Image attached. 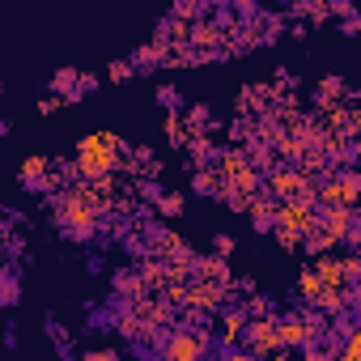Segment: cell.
Instances as JSON below:
<instances>
[{"label":"cell","instance_id":"1","mask_svg":"<svg viewBox=\"0 0 361 361\" xmlns=\"http://www.w3.org/2000/svg\"><path fill=\"white\" fill-rule=\"evenodd\" d=\"M128 149H132V145L119 140L115 132H90V136L77 140V161H73V170H77V178H98V174L115 170Z\"/></svg>","mask_w":361,"mask_h":361},{"label":"cell","instance_id":"2","mask_svg":"<svg viewBox=\"0 0 361 361\" xmlns=\"http://www.w3.org/2000/svg\"><path fill=\"white\" fill-rule=\"evenodd\" d=\"M153 353L166 357V361H200V357L213 353V327H209V323H196V327H166V336L157 340Z\"/></svg>","mask_w":361,"mask_h":361},{"label":"cell","instance_id":"3","mask_svg":"<svg viewBox=\"0 0 361 361\" xmlns=\"http://www.w3.org/2000/svg\"><path fill=\"white\" fill-rule=\"evenodd\" d=\"M357 200H361V174L353 166H327L314 178V204L319 209H331V204L357 209Z\"/></svg>","mask_w":361,"mask_h":361},{"label":"cell","instance_id":"4","mask_svg":"<svg viewBox=\"0 0 361 361\" xmlns=\"http://www.w3.org/2000/svg\"><path fill=\"white\" fill-rule=\"evenodd\" d=\"M264 192L272 200H310L314 204V178L289 161H276L272 170H264Z\"/></svg>","mask_w":361,"mask_h":361},{"label":"cell","instance_id":"5","mask_svg":"<svg viewBox=\"0 0 361 361\" xmlns=\"http://www.w3.org/2000/svg\"><path fill=\"white\" fill-rule=\"evenodd\" d=\"M314 226L340 247V243H348V247H357L361 243V217H357V209H344V204H331V209H319L314 213Z\"/></svg>","mask_w":361,"mask_h":361},{"label":"cell","instance_id":"6","mask_svg":"<svg viewBox=\"0 0 361 361\" xmlns=\"http://www.w3.org/2000/svg\"><path fill=\"white\" fill-rule=\"evenodd\" d=\"M230 302H234V289L221 285V281L192 276V281L183 285V306H192V310H200V314H217V310L230 306Z\"/></svg>","mask_w":361,"mask_h":361},{"label":"cell","instance_id":"7","mask_svg":"<svg viewBox=\"0 0 361 361\" xmlns=\"http://www.w3.org/2000/svg\"><path fill=\"white\" fill-rule=\"evenodd\" d=\"M238 344H243L247 357H281L285 348H281V340H276V314H255V319H247Z\"/></svg>","mask_w":361,"mask_h":361},{"label":"cell","instance_id":"8","mask_svg":"<svg viewBox=\"0 0 361 361\" xmlns=\"http://www.w3.org/2000/svg\"><path fill=\"white\" fill-rule=\"evenodd\" d=\"M314 213H319V204H310V200H276V221L272 226L293 230L302 238L306 230H314Z\"/></svg>","mask_w":361,"mask_h":361},{"label":"cell","instance_id":"9","mask_svg":"<svg viewBox=\"0 0 361 361\" xmlns=\"http://www.w3.org/2000/svg\"><path fill=\"white\" fill-rule=\"evenodd\" d=\"M247 217H251V226L259 230V234H268L272 230V221H276V200L268 196V192H255L251 200H247V209H243Z\"/></svg>","mask_w":361,"mask_h":361},{"label":"cell","instance_id":"10","mask_svg":"<svg viewBox=\"0 0 361 361\" xmlns=\"http://www.w3.org/2000/svg\"><path fill=\"white\" fill-rule=\"evenodd\" d=\"M221 26L213 22V18H200V22H192V30H188V43L196 47V51H217L221 47Z\"/></svg>","mask_w":361,"mask_h":361},{"label":"cell","instance_id":"11","mask_svg":"<svg viewBox=\"0 0 361 361\" xmlns=\"http://www.w3.org/2000/svg\"><path fill=\"white\" fill-rule=\"evenodd\" d=\"M192 188H196L200 196H217V200H221V196L230 192V183H226V174H221V170H217L213 161H204V166L196 170V183H192Z\"/></svg>","mask_w":361,"mask_h":361},{"label":"cell","instance_id":"12","mask_svg":"<svg viewBox=\"0 0 361 361\" xmlns=\"http://www.w3.org/2000/svg\"><path fill=\"white\" fill-rule=\"evenodd\" d=\"M192 276H204V281H221V285H230V281H234V272H230L226 255H196V264H192Z\"/></svg>","mask_w":361,"mask_h":361},{"label":"cell","instance_id":"13","mask_svg":"<svg viewBox=\"0 0 361 361\" xmlns=\"http://www.w3.org/2000/svg\"><path fill=\"white\" fill-rule=\"evenodd\" d=\"M145 230H149V243H145V247H149V255H157V259H161V255L183 251V238H178L174 230H166V226H145Z\"/></svg>","mask_w":361,"mask_h":361},{"label":"cell","instance_id":"14","mask_svg":"<svg viewBox=\"0 0 361 361\" xmlns=\"http://www.w3.org/2000/svg\"><path fill=\"white\" fill-rule=\"evenodd\" d=\"M47 170H51V157H43V153L26 157V161H22V183H26L30 192H47Z\"/></svg>","mask_w":361,"mask_h":361},{"label":"cell","instance_id":"15","mask_svg":"<svg viewBox=\"0 0 361 361\" xmlns=\"http://www.w3.org/2000/svg\"><path fill=\"white\" fill-rule=\"evenodd\" d=\"M111 285H115V298L128 306V302H136V298H145V293H153L145 281H140V272H115L111 276Z\"/></svg>","mask_w":361,"mask_h":361},{"label":"cell","instance_id":"16","mask_svg":"<svg viewBox=\"0 0 361 361\" xmlns=\"http://www.w3.org/2000/svg\"><path fill=\"white\" fill-rule=\"evenodd\" d=\"M166 47H170V43H166L161 35H157L153 43H145V47H136V56H132V68H136V73H153V68L161 64V56H166Z\"/></svg>","mask_w":361,"mask_h":361},{"label":"cell","instance_id":"17","mask_svg":"<svg viewBox=\"0 0 361 361\" xmlns=\"http://www.w3.org/2000/svg\"><path fill=\"white\" fill-rule=\"evenodd\" d=\"M344 98H353V90L340 81V77H323L319 81V90H314V106L323 111V106H331V102H344Z\"/></svg>","mask_w":361,"mask_h":361},{"label":"cell","instance_id":"18","mask_svg":"<svg viewBox=\"0 0 361 361\" xmlns=\"http://www.w3.org/2000/svg\"><path fill=\"white\" fill-rule=\"evenodd\" d=\"M166 140L174 149H183V140H188V123H183V115H178V106H166Z\"/></svg>","mask_w":361,"mask_h":361},{"label":"cell","instance_id":"19","mask_svg":"<svg viewBox=\"0 0 361 361\" xmlns=\"http://www.w3.org/2000/svg\"><path fill=\"white\" fill-rule=\"evenodd\" d=\"M213 9V0H174V18H183V22H200L209 18Z\"/></svg>","mask_w":361,"mask_h":361},{"label":"cell","instance_id":"20","mask_svg":"<svg viewBox=\"0 0 361 361\" xmlns=\"http://www.w3.org/2000/svg\"><path fill=\"white\" fill-rule=\"evenodd\" d=\"M319 289H323V281H319V276H314V268H306V272H302V276H298V302H302V306H310V302H314V293H319Z\"/></svg>","mask_w":361,"mask_h":361},{"label":"cell","instance_id":"21","mask_svg":"<svg viewBox=\"0 0 361 361\" xmlns=\"http://www.w3.org/2000/svg\"><path fill=\"white\" fill-rule=\"evenodd\" d=\"M153 204H157V217H178V213H183V196H178V192H161Z\"/></svg>","mask_w":361,"mask_h":361},{"label":"cell","instance_id":"22","mask_svg":"<svg viewBox=\"0 0 361 361\" xmlns=\"http://www.w3.org/2000/svg\"><path fill=\"white\" fill-rule=\"evenodd\" d=\"M73 85H77V68H60V73L51 77V90H60L64 102H73Z\"/></svg>","mask_w":361,"mask_h":361},{"label":"cell","instance_id":"23","mask_svg":"<svg viewBox=\"0 0 361 361\" xmlns=\"http://www.w3.org/2000/svg\"><path fill=\"white\" fill-rule=\"evenodd\" d=\"M98 90V77L94 73H77V85H73V102H81L85 94H94Z\"/></svg>","mask_w":361,"mask_h":361},{"label":"cell","instance_id":"24","mask_svg":"<svg viewBox=\"0 0 361 361\" xmlns=\"http://www.w3.org/2000/svg\"><path fill=\"white\" fill-rule=\"evenodd\" d=\"M106 77H111V81H132L136 68H132V60H115V64L106 68Z\"/></svg>","mask_w":361,"mask_h":361},{"label":"cell","instance_id":"25","mask_svg":"<svg viewBox=\"0 0 361 361\" xmlns=\"http://www.w3.org/2000/svg\"><path fill=\"white\" fill-rule=\"evenodd\" d=\"M268 234H276V243H281V247H285V251H302V238H298V234H293V230H281V226H272V230H268Z\"/></svg>","mask_w":361,"mask_h":361},{"label":"cell","instance_id":"26","mask_svg":"<svg viewBox=\"0 0 361 361\" xmlns=\"http://www.w3.org/2000/svg\"><path fill=\"white\" fill-rule=\"evenodd\" d=\"M340 268H344V281H348V285H361V259H357V255H344Z\"/></svg>","mask_w":361,"mask_h":361},{"label":"cell","instance_id":"27","mask_svg":"<svg viewBox=\"0 0 361 361\" xmlns=\"http://www.w3.org/2000/svg\"><path fill=\"white\" fill-rule=\"evenodd\" d=\"M47 336H51V340H56V344H60V353H64V357H73V344H68V331H64V327H60V323H56V319H51V323H47Z\"/></svg>","mask_w":361,"mask_h":361},{"label":"cell","instance_id":"28","mask_svg":"<svg viewBox=\"0 0 361 361\" xmlns=\"http://www.w3.org/2000/svg\"><path fill=\"white\" fill-rule=\"evenodd\" d=\"M188 123H200V128H209V119H213V111L204 106V102H196V106H188V115H183Z\"/></svg>","mask_w":361,"mask_h":361},{"label":"cell","instance_id":"29","mask_svg":"<svg viewBox=\"0 0 361 361\" xmlns=\"http://www.w3.org/2000/svg\"><path fill=\"white\" fill-rule=\"evenodd\" d=\"M230 9H234V18H238V22H247V18L255 13V0H230Z\"/></svg>","mask_w":361,"mask_h":361},{"label":"cell","instance_id":"30","mask_svg":"<svg viewBox=\"0 0 361 361\" xmlns=\"http://www.w3.org/2000/svg\"><path fill=\"white\" fill-rule=\"evenodd\" d=\"M136 192H140V200H157V196H161V188L153 183V178H140V183H136Z\"/></svg>","mask_w":361,"mask_h":361},{"label":"cell","instance_id":"31","mask_svg":"<svg viewBox=\"0 0 361 361\" xmlns=\"http://www.w3.org/2000/svg\"><path fill=\"white\" fill-rule=\"evenodd\" d=\"M85 361H119L115 348H85Z\"/></svg>","mask_w":361,"mask_h":361},{"label":"cell","instance_id":"32","mask_svg":"<svg viewBox=\"0 0 361 361\" xmlns=\"http://www.w3.org/2000/svg\"><path fill=\"white\" fill-rule=\"evenodd\" d=\"M60 106H64V98H60V94H47V98L39 102V111H43V115H56Z\"/></svg>","mask_w":361,"mask_h":361},{"label":"cell","instance_id":"33","mask_svg":"<svg viewBox=\"0 0 361 361\" xmlns=\"http://www.w3.org/2000/svg\"><path fill=\"white\" fill-rule=\"evenodd\" d=\"M157 98H161V106H178V94H174V85H161V90H157Z\"/></svg>","mask_w":361,"mask_h":361},{"label":"cell","instance_id":"34","mask_svg":"<svg viewBox=\"0 0 361 361\" xmlns=\"http://www.w3.org/2000/svg\"><path fill=\"white\" fill-rule=\"evenodd\" d=\"M230 289H238V293L247 298V293H255V281H251V276H238V281H230Z\"/></svg>","mask_w":361,"mask_h":361},{"label":"cell","instance_id":"35","mask_svg":"<svg viewBox=\"0 0 361 361\" xmlns=\"http://www.w3.org/2000/svg\"><path fill=\"white\" fill-rule=\"evenodd\" d=\"M234 251V238L230 234H217V255H230Z\"/></svg>","mask_w":361,"mask_h":361},{"label":"cell","instance_id":"36","mask_svg":"<svg viewBox=\"0 0 361 361\" xmlns=\"http://www.w3.org/2000/svg\"><path fill=\"white\" fill-rule=\"evenodd\" d=\"M340 30H344V35H357V13H348V18H340Z\"/></svg>","mask_w":361,"mask_h":361},{"label":"cell","instance_id":"37","mask_svg":"<svg viewBox=\"0 0 361 361\" xmlns=\"http://www.w3.org/2000/svg\"><path fill=\"white\" fill-rule=\"evenodd\" d=\"M5 132H9V123H5V119H0V136H5Z\"/></svg>","mask_w":361,"mask_h":361}]
</instances>
